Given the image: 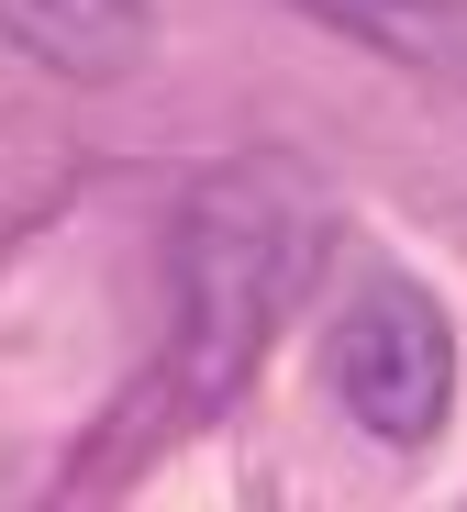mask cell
<instances>
[{
	"instance_id": "cell-1",
	"label": "cell",
	"mask_w": 467,
	"mask_h": 512,
	"mask_svg": "<svg viewBox=\"0 0 467 512\" xmlns=\"http://www.w3.org/2000/svg\"><path fill=\"white\" fill-rule=\"evenodd\" d=\"M301 279H312V190L290 156H245L190 190V212H178V368H167L178 401L156 412V435L245 390Z\"/></svg>"
},
{
	"instance_id": "cell-3",
	"label": "cell",
	"mask_w": 467,
	"mask_h": 512,
	"mask_svg": "<svg viewBox=\"0 0 467 512\" xmlns=\"http://www.w3.org/2000/svg\"><path fill=\"white\" fill-rule=\"evenodd\" d=\"M0 34H12L34 67L56 78H89V90H112V78L145 67V0H0Z\"/></svg>"
},
{
	"instance_id": "cell-4",
	"label": "cell",
	"mask_w": 467,
	"mask_h": 512,
	"mask_svg": "<svg viewBox=\"0 0 467 512\" xmlns=\"http://www.w3.org/2000/svg\"><path fill=\"white\" fill-rule=\"evenodd\" d=\"M301 12H323L334 34L379 45L423 78H467V0H301Z\"/></svg>"
},
{
	"instance_id": "cell-2",
	"label": "cell",
	"mask_w": 467,
	"mask_h": 512,
	"mask_svg": "<svg viewBox=\"0 0 467 512\" xmlns=\"http://www.w3.org/2000/svg\"><path fill=\"white\" fill-rule=\"evenodd\" d=\"M323 368L345 390V412L367 423L379 446H423L445 423V390H456V334H445V301L401 268H367L323 334Z\"/></svg>"
}]
</instances>
